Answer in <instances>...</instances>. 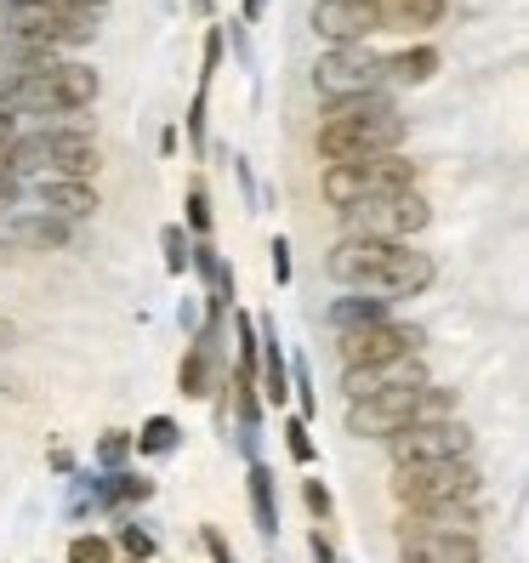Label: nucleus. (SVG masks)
Masks as SVG:
<instances>
[{
	"instance_id": "nucleus-1",
	"label": "nucleus",
	"mask_w": 529,
	"mask_h": 563,
	"mask_svg": "<svg viewBox=\"0 0 529 563\" xmlns=\"http://www.w3.org/2000/svg\"><path fill=\"white\" fill-rule=\"evenodd\" d=\"M324 274L348 285V290H371L382 302L393 296H421L433 285V256L427 251H410V245H393V240H359V234H342L337 251L324 256Z\"/></svg>"
},
{
	"instance_id": "nucleus-2",
	"label": "nucleus",
	"mask_w": 529,
	"mask_h": 563,
	"mask_svg": "<svg viewBox=\"0 0 529 563\" xmlns=\"http://www.w3.org/2000/svg\"><path fill=\"white\" fill-rule=\"evenodd\" d=\"M313 143H319V159H330V165L371 159V154H399L405 120H399V109H393V97L365 91V97H348V103H330Z\"/></svg>"
},
{
	"instance_id": "nucleus-3",
	"label": "nucleus",
	"mask_w": 529,
	"mask_h": 563,
	"mask_svg": "<svg viewBox=\"0 0 529 563\" xmlns=\"http://www.w3.org/2000/svg\"><path fill=\"white\" fill-rule=\"evenodd\" d=\"M455 416V393L450 387H393V393H376V399H348V433L353 439H393L405 433L410 421H444Z\"/></svg>"
},
{
	"instance_id": "nucleus-4",
	"label": "nucleus",
	"mask_w": 529,
	"mask_h": 563,
	"mask_svg": "<svg viewBox=\"0 0 529 563\" xmlns=\"http://www.w3.org/2000/svg\"><path fill=\"white\" fill-rule=\"evenodd\" d=\"M324 200L337 211H353L365 200H382V194H405L416 188V165L399 154H371V159H348V165H324Z\"/></svg>"
},
{
	"instance_id": "nucleus-5",
	"label": "nucleus",
	"mask_w": 529,
	"mask_h": 563,
	"mask_svg": "<svg viewBox=\"0 0 529 563\" xmlns=\"http://www.w3.org/2000/svg\"><path fill=\"white\" fill-rule=\"evenodd\" d=\"M387 489L405 512L439 507V501H478L484 473H478V461H416V467H393Z\"/></svg>"
},
{
	"instance_id": "nucleus-6",
	"label": "nucleus",
	"mask_w": 529,
	"mask_h": 563,
	"mask_svg": "<svg viewBox=\"0 0 529 563\" xmlns=\"http://www.w3.org/2000/svg\"><path fill=\"white\" fill-rule=\"evenodd\" d=\"M342 222H348V234H359V240H393V245H410L421 228L433 222V206H427L416 188H405V194H382V200H365V206L342 211Z\"/></svg>"
},
{
	"instance_id": "nucleus-7",
	"label": "nucleus",
	"mask_w": 529,
	"mask_h": 563,
	"mask_svg": "<svg viewBox=\"0 0 529 563\" xmlns=\"http://www.w3.org/2000/svg\"><path fill=\"white\" fill-rule=\"evenodd\" d=\"M393 467H416V461H473V427L467 421H410L405 433L387 439Z\"/></svg>"
},
{
	"instance_id": "nucleus-8",
	"label": "nucleus",
	"mask_w": 529,
	"mask_h": 563,
	"mask_svg": "<svg viewBox=\"0 0 529 563\" xmlns=\"http://www.w3.org/2000/svg\"><path fill=\"white\" fill-rule=\"evenodd\" d=\"M313 91L330 103H348V97L382 91V57L371 46H330L313 63Z\"/></svg>"
},
{
	"instance_id": "nucleus-9",
	"label": "nucleus",
	"mask_w": 529,
	"mask_h": 563,
	"mask_svg": "<svg viewBox=\"0 0 529 563\" xmlns=\"http://www.w3.org/2000/svg\"><path fill=\"white\" fill-rule=\"evenodd\" d=\"M421 330L399 324V319H382L371 330H353V336H337L342 353V371H365V364H387V358H416L421 353Z\"/></svg>"
},
{
	"instance_id": "nucleus-10",
	"label": "nucleus",
	"mask_w": 529,
	"mask_h": 563,
	"mask_svg": "<svg viewBox=\"0 0 529 563\" xmlns=\"http://www.w3.org/2000/svg\"><path fill=\"white\" fill-rule=\"evenodd\" d=\"M313 35L330 46H365L376 29H382V7L376 0H313Z\"/></svg>"
},
{
	"instance_id": "nucleus-11",
	"label": "nucleus",
	"mask_w": 529,
	"mask_h": 563,
	"mask_svg": "<svg viewBox=\"0 0 529 563\" xmlns=\"http://www.w3.org/2000/svg\"><path fill=\"white\" fill-rule=\"evenodd\" d=\"M399 558L405 563H484L478 536H444V529H416L399 518Z\"/></svg>"
},
{
	"instance_id": "nucleus-12",
	"label": "nucleus",
	"mask_w": 529,
	"mask_h": 563,
	"mask_svg": "<svg viewBox=\"0 0 529 563\" xmlns=\"http://www.w3.org/2000/svg\"><path fill=\"white\" fill-rule=\"evenodd\" d=\"M421 353L416 358H387V364H365V371H342V393L348 399H376V393H393V387H427Z\"/></svg>"
},
{
	"instance_id": "nucleus-13",
	"label": "nucleus",
	"mask_w": 529,
	"mask_h": 563,
	"mask_svg": "<svg viewBox=\"0 0 529 563\" xmlns=\"http://www.w3.org/2000/svg\"><path fill=\"white\" fill-rule=\"evenodd\" d=\"M35 211L57 217V222H86L97 217V188L91 183H75V177H41L35 183Z\"/></svg>"
},
{
	"instance_id": "nucleus-14",
	"label": "nucleus",
	"mask_w": 529,
	"mask_h": 563,
	"mask_svg": "<svg viewBox=\"0 0 529 563\" xmlns=\"http://www.w3.org/2000/svg\"><path fill=\"white\" fill-rule=\"evenodd\" d=\"M97 172V137L80 125H52V177H75L91 183Z\"/></svg>"
},
{
	"instance_id": "nucleus-15",
	"label": "nucleus",
	"mask_w": 529,
	"mask_h": 563,
	"mask_svg": "<svg viewBox=\"0 0 529 563\" xmlns=\"http://www.w3.org/2000/svg\"><path fill=\"white\" fill-rule=\"evenodd\" d=\"M405 523H416V529H444V536H478L484 512H478V501H439V507H410Z\"/></svg>"
},
{
	"instance_id": "nucleus-16",
	"label": "nucleus",
	"mask_w": 529,
	"mask_h": 563,
	"mask_svg": "<svg viewBox=\"0 0 529 563\" xmlns=\"http://www.w3.org/2000/svg\"><path fill=\"white\" fill-rule=\"evenodd\" d=\"M256 336H262V353H256V364H262V399L285 405V399H290V364H285V347H279L274 319H262Z\"/></svg>"
},
{
	"instance_id": "nucleus-17",
	"label": "nucleus",
	"mask_w": 529,
	"mask_h": 563,
	"mask_svg": "<svg viewBox=\"0 0 529 563\" xmlns=\"http://www.w3.org/2000/svg\"><path fill=\"white\" fill-rule=\"evenodd\" d=\"M324 319L337 324V336H353V330L382 324V319H387V302H382V296H371V290H353V296H337Z\"/></svg>"
},
{
	"instance_id": "nucleus-18",
	"label": "nucleus",
	"mask_w": 529,
	"mask_h": 563,
	"mask_svg": "<svg viewBox=\"0 0 529 563\" xmlns=\"http://www.w3.org/2000/svg\"><path fill=\"white\" fill-rule=\"evenodd\" d=\"M245 489H251V518H256V529H262V536H279V489H274V473L262 467V461H251Z\"/></svg>"
},
{
	"instance_id": "nucleus-19",
	"label": "nucleus",
	"mask_w": 529,
	"mask_h": 563,
	"mask_svg": "<svg viewBox=\"0 0 529 563\" xmlns=\"http://www.w3.org/2000/svg\"><path fill=\"white\" fill-rule=\"evenodd\" d=\"M439 75V52L433 46H405V52H393L382 57V80H405V86H427Z\"/></svg>"
},
{
	"instance_id": "nucleus-20",
	"label": "nucleus",
	"mask_w": 529,
	"mask_h": 563,
	"mask_svg": "<svg viewBox=\"0 0 529 563\" xmlns=\"http://www.w3.org/2000/svg\"><path fill=\"white\" fill-rule=\"evenodd\" d=\"M444 23V0H387L382 29H433Z\"/></svg>"
},
{
	"instance_id": "nucleus-21",
	"label": "nucleus",
	"mask_w": 529,
	"mask_h": 563,
	"mask_svg": "<svg viewBox=\"0 0 529 563\" xmlns=\"http://www.w3.org/2000/svg\"><path fill=\"white\" fill-rule=\"evenodd\" d=\"M177 444H183V427L172 416H148L143 433H131V450H137V455H172Z\"/></svg>"
},
{
	"instance_id": "nucleus-22",
	"label": "nucleus",
	"mask_w": 529,
	"mask_h": 563,
	"mask_svg": "<svg viewBox=\"0 0 529 563\" xmlns=\"http://www.w3.org/2000/svg\"><path fill=\"white\" fill-rule=\"evenodd\" d=\"M177 387L188 393V399H206V393H211V353H206L200 342L183 353V364H177Z\"/></svg>"
},
{
	"instance_id": "nucleus-23",
	"label": "nucleus",
	"mask_w": 529,
	"mask_h": 563,
	"mask_svg": "<svg viewBox=\"0 0 529 563\" xmlns=\"http://www.w3.org/2000/svg\"><path fill=\"white\" fill-rule=\"evenodd\" d=\"M159 251H165V274H188L194 240L183 234V222H165V228H159Z\"/></svg>"
},
{
	"instance_id": "nucleus-24",
	"label": "nucleus",
	"mask_w": 529,
	"mask_h": 563,
	"mask_svg": "<svg viewBox=\"0 0 529 563\" xmlns=\"http://www.w3.org/2000/svg\"><path fill=\"white\" fill-rule=\"evenodd\" d=\"M234 330H240V382H256V353H262V336H256V319L251 313H240L234 319Z\"/></svg>"
},
{
	"instance_id": "nucleus-25",
	"label": "nucleus",
	"mask_w": 529,
	"mask_h": 563,
	"mask_svg": "<svg viewBox=\"0 0 529 563\" xmlns=\"http://www.w3.org/2000/svg\"><path fill=\"white\" fill-rule=\"evenodd\" d=\"M69 563H114V541H103V536H75V541H69Z\"/></svg>"
},
{
	"instance_id": "nucleus-26",
	"label": "nucleus",
	"mask_w": 529,
	"mask_h": 563,
	"mask_svg": "<svg viewBox=\"0 0 529 563\" xmlns=\"http://www.w3.org/2000/svg\"><path fill=\"white\" fill-rule=\"evenodd\" d=\"M114 541H120V552H125V558H137V563H148V558H154V536H148L143 523H120V536H114Z\"/></svg>"
},
{
	"instance_id": "nucleus-27",
	"label": "nucleus",
	"mask_w": 529,
	"mask_h": 563,
	"mask_svg": "<svg viewBox=\"0 0 529 563\" xmlns=\"http://www.w3.org/2000/svg\"><path fill=\"white\" fill-rule=\"evenodd\" d=\"M285 444H290V461H302V467L313 461V439H308V421H302V416L285 421Z\"/></svg>"
},
{
	"instance_id": "nucleus-28",
	"label": "nucleus",
	"mask_w": 529,
	"mask_h": 563,
	"mask_svg": "<svg viewBox=\"0 0 529 563\" xmlns=\"http://www.w3.org/2000/svg\"><path fill=\"white\" fill-rule=\"evenodd\" d=\"M125 455H131V433H103V444H97V461H103L109 473H120Z\"/></svg>"
},
{
	"instance_id": "nucleus-29",
	"label": "nucleus",
	"mask_w": 529,
	"mask_h": 563,
	"mask_svg": "<svg viewBox=\"0 0 529 563\" xmlns=\"http://www.w3.org/2000/svg\"><path fill=\"white\" fill-rule=\"evenodd\" d=\"M188 228H194V234H211V200H206L200 183L188 188Z\"/></svg>"
},
{
	"instance_id": "nucleus-30",
	"label": "nucleus",
	"mask_w": 529,
	"mask_h": 563,
	"mask_svg": "<svg viewBox=\"0 0 529 563\" xmlns=\"http://www.w3.org/2000/svg\"><path fill=\"white\" fill-rule=\"evenodd\" d=\"M302 501H308V512H313L319 523L330 518V507H337V501H330V484H324V478H308V484H302Z\"/></svg>"
},
{
	"instance_id": "nucleus-31",
	"label": "nucleus",
	"mask_w": 529,
	"mask_h": 563,
	"mask_svg": "<svg viewBox=\"0 0 529 563\" xmlns=\"http://www.w3.org/2000/svg\"><path fill=\"white\" fill-rule=\"evenodd\" d=\"M200 541H206V552H211V563H240V558H234V547H228V541H222V529H206V536H200Z\"/></svg>"
},
{
	"instance_id": "nucleus-32",
	"label": "nucleus",
	"mask_w": 529,
	"mask_h": 563,
	"mask_svg": "<svg viewBox=\"0 0 529 563\" xmlns=\"http://www.w3.org/2000/svg\"><path fill=\"white\" fill-rule=\"evenodd\" d=\"M308 552H313V563H337V547H330L324 529H313V536H308Z\"/></svg>"
},
{
	"instance_id": "nucleus-33",
	"label": "nucleus",
	"mask_w": 529,
	"mask_h": 563,
	"mask_svg": "<svg viewBox=\"0 0 529 563\" xmlns=\"http://www.w3.org/2000/svg\"><path fill=\"white\" fill-rule=\"evenodd\" d=\"M274 274L290 279V245H285V240H274Z\"/></svg>"
},
{
	"instance_id": "nucleus-34",
	"label": "nucleus",
	"mask_w": 529,
	"mask_h": 563,
	"mask_svg": "<svg viewBox=\"0 0 529 563\" xmlns=\"http://www.w3.org/2000/svg\"><path fill=\"white\" fill-rule=\"evenodd\" d=\"M262 12H268V0H245V23H256Z\"/></svg>"
},
{
	"instance_id": "nucleus-35",
	"label": "nucleus",
	"mask_w": 529,
	"mask_h": 563,
	"mask_svg": "<svg viewBox=\"0 0 529 563\" xmlns=\"http://www.w3.org/2000/svg\"><path fill=\"white\" fill-rule=\"evenodd\" d=\"M376 7H387V0H376Z\"/></svg>"
},
{
	"instance_id": "nucleus-36",
	"label": "nucleus",
	"mask_w": 529,
	"mask_h": 563,
	"mask_svg": "<svg viewBox=\"0 0 529 563\" xmlns=\"http://www.w3.org/2000/svg\"><path fill=\"white\" fill-rule=\"evenodd\" d=\"M125 563H137V558H125Z\"/></svg>"
}]
</instances>
